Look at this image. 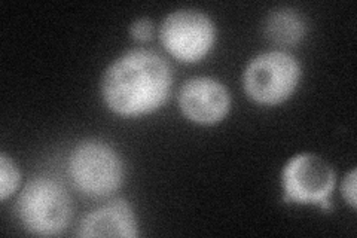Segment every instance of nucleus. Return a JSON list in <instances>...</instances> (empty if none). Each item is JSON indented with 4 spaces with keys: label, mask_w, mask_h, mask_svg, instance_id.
<instances>
[{
    "label": "nucleus",
    "mask_w": 357,
    "mask_h": 238,
    "mask_svg": "<svg viewBox=\"0 0 357 238\" xmlns=\"http://www.w3.org/2000/svg\"><path fill=\"white\" fill-rule=\"evenodd\" d=\"M173 73L161 55L146 50L130 51L112 63L102 77V98L122 118L151 115L170 97Z\"/></svg>",
    "instance_id": "f257e3e1"
},
{
    "label": "nucleus",
    "mask_w": 357,
    "mask_h": 238,
    "mask_svg": "<svg viewBox=\"0 0 357 238\" xmlns=\"http://www.w3.org/2000/svg\"><path fill=\"white\" fill-rule=\"evenodd\" d=\"M17 216L33 235H60L67 230L72 218L70 197L55 179L38 176L29 180L20 192Z\"/></svg>",
    "instance_id": "f03ea898"
},
{
    "label": "nucleus",
    "mask_w": 357,
    "mask_h": 238,
    "mask_svg": "<svg viewBox=\"0 0 357 238\" xmlns=\"http://www.w3.org/2000/svg\"><path fill=\"white\" fill-rule=\"evenodd\" d=\"M67 174L81 194L89 198H106L115 194L124 182L126 167L110 144L85 140L72 151Z\"/></svg>",
    "instance_id": "7ed1b4c3"
},
{
    "label": "nucleus",
    "mask_w": 357,
    "mask_h": 238,
    "mask_svg": "<svg viewBox=\"0 0 357 238\" xmlns=\"http://www.w3.org/2000/svg\"><path fill=\"white\" fill-rule=\"evenodd\" d=\"M303 69L296 57L286 51L256 55L243 73L244 91L261 106H278L287 101L301 82Z\"/></svg>",
    "instance_id": "20e7f679"
},
{
    "label": "nucleus",
    "mask_w": 357,
    "mask_h": 238,
    "mask_svg": "<svg viewBox=\"0 0 357 238\" xmlns=\"http://www.w3.org/2000/svg\"><path fill=\"white\" fill-rule=\"evenodd\" d=\"M160 39L173 59L195 64L213 50L216 26L213 20L201 10L185 8L167 15L160 27Z\"/></svg>",
    "instance_id": "39448f33"
},
{
    "label": "nucleus",
    "mask_w": 357,
    "mask_h": 238,
    "mask_svg": "<svg viewBox=\"0 0 357 238\" xmlns=\"http://www.w3.org/2000/svg\"><path fill=\"white\" fill-rule=\"evenodd\" d=\"M337 174L333 167L317 154L295 155L282 172V188L287 202L314 204L328 210Z\"/></svg>",
    "instance_id": "423d86ee"
},
{
    "label": "nucleus",
    "mask_w": 357,
    "mask_h": 238,
    "mask_svg": "<svg viewBox=\"0 0 357 238\" xmlns=\"http://www.w3.org/2000/svg\"><path fill=\"white\" fill-rule=\"evenodd\" d=\"M178 106L183 117L198 126H215L228 117L231 94L215 77L188 79L178 93Z\"/></svg>",
    "instance_id": "0eeeda50"
},
{
    "label": "nucleus",
    "mask_w": 357,
    "mask_h": 238,
    "mask_svg": "<svg viewBox=\"0 0 357 238\" xmlns=\"http://www.w3.org/2000/svg\"><path fill=\"white\" fill-rule=\"evenodd\" d=\"M79 237H124L136 238L139 235V223L136 213L127 200H114L105 206L88 213L82 219Z\"/></svg>",
    "instance_id": "6e6552de"
},
{
    "label": "nucleus",
    "mask_w": 357,
    "mask_h": 238,
    "mask_svg": "<svg viewBox=\"0 0 357 238\" xmlns=\"http://www.w3.org/2000/svg\"><path fill=\"white\" fill-rule=\"evenodd\" d=\"M307 22L298 10L275 9L265 21V35L278 47H294L305 38Z\"/></svg>",
    "instance_id": "1a4fd4ad"
},
{
    "label": "nucleus",
    "mask_w": 357,
    "mask_h": 238,
    "mask_svg": "<svg viewBox=\"0 0 357 238\" xmlns=\"http://www.w3.org/2000/svg\"><path fill=\"white\" fill-rule=\"evenodd\" d=\"M21 185V173L13 158L0 154V200L13 197Z\"/></svg>",
    "instance_id": "9d476101"
},
{
    "label": "nucleus",
    "mask_w": 357,
    "mask_h": 238,
    "mask_svg": "<svg viewBox=\"0 0 357 238\" xmlns=\"http://www.w3.org/2000/svg\"><path fill=\"white\" fill-rule=\"evenodd\" d=\"M130 35L137 42H149L155 35V26L149 18H139L131 24Z\"/></svg>",
    "instance_id": "9b49d317"
},
{
    "label": "nucleus",
    "mask_w": 357,
    "mask_h": 238,
    "mask_svg": "<svg viewBox=\"0 0 357 238\" xmlns=\"http://www.w3.org/2000/svg\"><path fill=\"white\" fill-rule=\"evenodd\" d=\"M356 177H357V172L356 168H353L351 172L344 177L342 184H341V192L344 200L349 202V206L356 210L357 209V202H356Z\"/></svg>",
    "instance_id": "f8f14e48"
}]
</instances>
